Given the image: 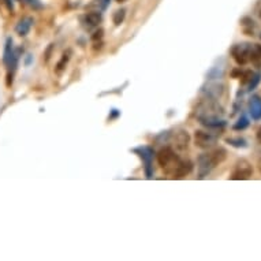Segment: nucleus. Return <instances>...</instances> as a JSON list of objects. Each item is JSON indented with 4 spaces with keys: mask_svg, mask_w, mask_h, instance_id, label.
Instances as JSON below:
<instances>
[{
    "mask_svg": "<svg viewBox=\"0 0 261 261\" xmlns=\"http://www.w3.org/2000/svg\"><path fill=\"white\" fill-rule=\"evenodd\" d=\"M196 112H197V119L200 120V123L206 127L219 128L226 124V122L222 119L224 111L222 106H219L216 99L206 97L205 100H202L201 103L198 104Z\"/></svg>",
    "mask_w": 261,
    "mask_h": 261,
    "instance_id": "nucleus-1",
    "label": "nucleus"
},
{
    "mask_svg": "<svg viewBox=\"0 0 261 261\" xmlns=\"http://www.w3.org/2000/svg\"><path fill=\"white\" fill-rule=\"evenodd\" d=\"M227 159V150L223 148H216L210 153H202L198 156L197 166H198V175L200 179L205 178L216 166L222 164Z\"/></svg>",
    "mask_w": 261,
    "mask_h": 261,
    "instance_id": "nucleus-2",
    "label": "nucleus"
},
{
    "mask_svg": "<svg viewBox=\"0 0 261 261\" xmlns=\"http://www.w3.org/2000/svg\"><path fill=\"white\" fill-rule=\"evenodd\" d=\"M252 174H253L252 164H250L248 160L241 159V160H238V162L236 163V166H234V170H232L230 179L246 180L252 176Z\"/></svg>",
    "mask_w": 261,
    "mask_h": 261,
    "instance_id": "nucleus-3",
    "label": "nucleus"
},
{
    "mask_svg": "<svg viewBox=\"0 0 261 261\" xmlns=\"http://www.w3.org/2000/svg\"><path fill=\"white\" fill-rule=\"evenodd\" d=\"M250 51H252V44H236V45L231 48V56L240 66H244V64L250 62Z\"/></svg>",
    "mask_w": 261,
    "mask_h": 261,
    "instance_id": "nucleus-4",
    "label": "nucleus"
},
{
    "mask_svg": "<svg viewBox=\"0 0 261 261\" xmlns=\"http://www.w3.org/2000/svg\"><path fill=\"white\" fill-rule=\"evenodd\" d=\"M216 142H218V136H215V134L202 132V130H197L194 133V144L201 149H210L215 146Z\"/></svg>",
    "mask_w": 261,
    "mask_h": 261,
    "instance_id": "nucleus-5",
    "label": "nucleus"
},
{
    "mask_svg": "<svg viewBox=\"0 0 261 261\" xmlns=\"http://www.w3.org/2000/svg\"><path fill=\"white\" fill-rule=\"evenodd\" d=\"M172 141H174L175 149H178L179 152H184V150L188 149L189 144H190V134L188 133V130L180 128V130H178V132L174 134Z\"/></svg>",
    "mask_w": 261,
    "mask_h": 261,
    "instance_id": "nucleus-6",
    "label": "nucleus"
},
{
    "mask_svg": "<svg viewBox=\"0 0 261 261\" xmlns=\"http://www.w3.org/2000/svg\"><path fill=\"white\" fill-rule=\"evenodd\" d=\"M136 152L140 153V158L144 160L145 163V174L148 178H152L153 175V168H152V160H153V150L148 148V146H144V148H140V149H136Z\"/></svg>",
    "mask_w": 261,
    "mask_h": 261,
    "instance_id": "nucleus-7",
    "label": "nucleus"
},
{
    "mask_svg": "<svg viewBox=\"0 0 261 261\" xmlns=\"http://www.w3.org/2000/svg\"><path fill=\"white\" fill-rule=\"evenodd\" d=\"M17 60L18 56L17 54L14 52L13 48V40L9 39L7 40V43H6V49H5V58H3V62L5 64L9 67V70L15 69V66H17Z\"/></svg>",
    "mask_w": 261,
    "mask_h": 261,
    "instance_id": "nucleus-8",
    "label": "nucleus"
},
{
    "mask_svg": "<svg viewBox=\"0 0 261 261\" xmlns=\"http://www.w3.org/2000/svg\"><path fill=\"white\" fill-rule=\"evenodd\" d=\"M175 158H178L175 154V152L172 150V148H170V146H164V148H162V149L159 150L158 153V163L159 166L162 168H164L166 166H168L170 163L174 160Z\"/></svg>",
    "mask_w": 261,
    "mask_h": 261,
    "instance_id": "nucleus-9",
    "label": "nucleus"
},
{
    "mask_svg": "<svg viewBox=\"0 0 261 261\" xmlns=\"http://www.w3.org/2000/svg\"><path fill=\"white\" fill-rule=\"evenodd\" d=\"M204 93L206 94V97H211V99H219L220 96L224 92V86L219 82H211L206 86H204Z\"/></svg>",
    "mask_w": 261,
    "mask_h": 261,
    "instance_id": "nucleus-10",
    "label": "nucleus"
},
{
    "mask_svg": "<svg viewBox=\"0 0 261 261\" xmlns=\"http://www.w3.org/2000/svg\"><path fill=\"white\" fill-rule=\"evenodd\" d=\"M249 114L252 119L261 120V97L260 96H252L249 100Z\"/></svg>",
    "mask_w": 261,
    "mask_h": 261,
    "instance_id": "nucleus-11",
    "label": "nucleus"
},
{
    "mask_svg": "<svg viewBox=\"0 0 261 261\" xmlns=\"http://www.w3.org/2000/svg\"><path fill=\"white\" fill-rule=\"evenodd\" d=\"M193 170V163L190 160H180L179 166L175 170V172L172 174L171 178L174 179H182L186 175H189Z\"/></svg>",
    "mask_w": 261,
    "mask_h": 261,
    "instance_id": "nucleus-12",
    "label": "nucleus"
},
{
    "mask_svg": "<svg viewBox=\"0 0 261 261\" xmlns=\"http://www.w3.org/2000/svg\"><path fill=\"white\" fill-rule=\"evenodd\" d=\"M32 25H33V18H30V17L22 18L21 21L17 23V26H15V32H17V35L26 36L30 32V29H32Z\"/></svg>",
    "mask_w": 261,
    "mask_h": 261,
    "instance_id": "nucleus-13",
    "label": "nucleus"
},
{
    "mask_svg": "<svg viewBox=\"0 0 261 261\" xmlns=\"http://www.w3.org/2000/svg\"><path fill=\"white\" fill-rule=\"evenodd\" d=\"M250 62L254 63L257 67L261 66V45L260 44H252V51H250Z\"/></svg>",
    "mask_w": 261,
    "mask_h": 261,
    "instance_id": "nucleus-14",
    "label": "nucleus"
},
{
    "mask_svg": "<svg viewBox=\"0 0 261 261\" xmlns=\"http://www.w3.org/2000/svg\"><path fill=\"white\" fill-rule=\"evenodd\" d=\"M101 14L96 13V11H92V13H88L85 15V22L89 26H97L101 22Z\"/></svg>",
    "mask_w": 261,
    "mask_h": 261,
    "instance_id": "nucleus-15",
    "label": "nucleus"
},
{
    "mask_svg": "<svg viewBox=\"0 0 261 261\" xmlns=\"http://www.w3.org/2000/svg\"><path fill=\"white\" fill-rule=\"evenodd\" d=\"M261 81V71H257V73H253L252 78H250V81L248 82V85H246V88H248V92H252V90H254L257 88V85L260 84Z\"/></svg>",
    "mask_w": 261,
    "mask_h": 261,
    "instance_id": "nucleus-16",
    "label": "nucleus"
},
{
    "mask_svg": "<svg viewBox=\"0 0 261 261\" xmlns=\"http://www.w3.org/2000/svg\"><path fill=\"white\" fill-rule=\"evenodd\" d=\"M227 144H230L231 146H236V148H246L248 146V142L245 138L236 137V138H227L226 140Z\"/></svg>",
    "mask_w": 261,
    "mask_h": 261,
    "instance_id": "nucleus-17",
    "label": "nucleus"
},
{
    "mask_svg": "<svg viewBox=\"0 0 261 261\" xmlns=\"http://www.w3.org/2000/svg\"><path fill=\"white\" fill-rule=\"evenodd\" d=\"M248 126H249V119L246 118V115H242L240 119H238V122L232 126V128H234V130H245Z\"/></svg>",
    "mask_w": 261,
    "mask_h": 261,
    "instance_id": "nucleus-18",
    "label": "nucleus"
},
{
    "mask_svg": "<svg viewBox=\"0 0 261 261\" xmlns=\"http://www.w3.org/2000/svg\"><path fill=\"white\" fill-rule=\"evenodd\" d=\"M124 17H126V11L124 10H118L114 13V17H112V21L116 26H119L122 22L124 21Z\"/></svg>",
    "mask_w": 261,
    "mask_h": 261,
    "instance_id": "nucleus-19",
    "label": "nucleus"
},
{
    "mask_svg": "<svg viewBox=\"0 0 261 261\" xmlns=\"http://www.w3.org/2000/svg\"><path fill=\"white\" fill-rule=\"evenodd\" d=\"M69 59H70V52H67V54H63L62 59L59 60V63H58V66H56V73H62V70L66 67V64H67Z\"/></svg>",
    "mask_w": 261,
    "mask_h": 261,
    "instance_id": "nucleus-20",
    "label": "nucleus"
},
{
    "mask_svg": "<svg viewBox=\"0 0 261 261\" xmlns=\"http://www.w3.org/2000/svg\"><path fill=\"white\" fill-rule=\"evenodd\" d=\"M252 75H253V73L250 71V70H246V71H244V73H242V75H241V84H242L244 86L248 85V82L250 81Z\"/></svg>",
    "mask_w": 261,
    "mask_h": 261,
    "instance_id": "nucleus-21",
    "label": "nucleus"
},
{
    "mask_svg": "<svg viewBox=\"0 0 261 261\" xmlns=\"http://www.w3.org/2000/svg\"><path fill=\"white\" fill-rule=\"evenodd\" d=\"M103 33H104V30L103 29H99L96 33H94L93 36H92V40L93 41H97V40H101L103 39Z\"/></svg>",
    "mask_w": 261,
    "mask_h": 261,
    "instance_id": "nucleus-22",
    "label": "nucleus"
},
{
    "mask_svg": "<svg viewBox=\"0 0 261 261\" xmlns=\"http://www.w3.org/2000/svg\"><path fill=\"white\" fill-rule=\"evenodd\" d=\"M242 73H244V71H242V70H241V69L232 70V71H231V77L232 78H241Z\"/></svg>",
    "mask_w": 261,
    "mask_h": 261,
    "instance_id": "nucleus-23",
    "label": "nucleus"
},
{
    "mask_svg": "<svg viewBox=\"0 0 261 261\" xmlns=\"http://www.w3.org/2000/svg\"><path fill=\"white\" fill-rule=\"evenodd\" d=\"M23 2H26V3H29L30 6H36V7H40L39 3H37L36 0H23Z\"/></svg>",
    "mask_w": 261,
    "mask_h": 261,
    "instance_id": "nucleus-24",
    "label": "nucleus"
},
{
    "mask_svg": "<svg viewBox=\"0 0 261 261\" xmlns=\"http://www.w3.org/2000/svg\"><path fill=\"white\" fill-rule=\"evenodd\" d=\"M256 138H257V141H258V144H261V126L258 127V130H257Z\"/></svg>",
    "mask_w": 261,
    "mask_h": 261,
    "instance_id": "nucleus-25",
    "label": "nucleus"
},
{
    "mask_svg": "<svg viewBox=\"0 0 261 261\" xmlns=\"http://www.w3.org/2000/svg\"><path fill=\"white\" fill-rule=\"evenodd\" d=\"M118 3H123V2H126V0H116Z\"/></svg>",
    "mask_w": 261,
    "mask_h": 261,
    "instance_id": "nucleus-26",
    "label": "nucleus"
},
{
    "mask_svg": "<svg viewBox=\"0 0 261 261\" xmlns=\"http://www.w3.org/2000/svg\"><path fill=\"white\" fill-rule=\"evenodd\" d=\"M260 171H261V162H260Z\"/></svg>",
    "mask_w": 261,
    "mask_h": 261,
    "instance_id": "nucleus-27",
    "label": "nucleus"
}]
</instances>
